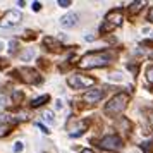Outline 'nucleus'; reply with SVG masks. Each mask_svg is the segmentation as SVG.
I'll list each match as a JSON object with an SVG mask.
<instances>
[{
	"label": "nucleus",
	"instance_id": "b1692460",
	"mask_svg": "<svg viewBox=\"0 0 153 153\" xmlns=\"http://www.w3.org/2000/svg\"><path fill=\"white\" fill-rule=\"evenodd\" d=\"M150 120H152V126H153V112L150 114Z\"/></svg>",
	"mask_w": 153,
	"mask_h": 153
},
{
	"label": "nucleus",
	"instance_id": "f03ea898",
	"mask_svg": "<svg viewBox=\"0 0 153 153\" xmlns=\"http://www.w3.org/2000/svg\"><path fill=\"white\" fill-rule=\"evenodd\" d=\"M127 102H129L127 93H117V95H115V97L108 102V103L105 105V108H103L105 115H110V117L119 115V114H120V112L127 107Z\"/></svg>",
	"mask_w": 153,
	"mask_h": 153
},
{
	"label": "nucleus",
	"instance_id": "4be33fe9",
	"mask_svg": "<svg viewBox=\"0 0 153 153\" xmlns=\"http://www.w3.org/2000/svg\"><path fill=\"white\" fill-rule=\"evenodd\" d=\"M36 126H38V127H40V129H42L43 132H47V134H48V132H50V131H48V127H45V126H43V124H36Z\"/></svg>",
	"mask_w": 153,
	"mask_h": 153
},
{
	"label": "nucleus",
	"instance_id": "f3484780",
	"mask_svg": "<svg viewBox=\"0 0 153 153\" xmlns=\"http://www.w3.org/2000/svg\"><path fill=\"white\" fill-rule=\"evenodd\" d=\"M22 150H24L22 143H21V141H17V143H16V146H14V152H16V153H19V152H22Z\"/></svg>",
	"mask_w": 153,
	"mask_h": 153
},
{
	"label": "nucleus",
	"instance_id": "1a4fd4ad",
	"mask_svg": "<svg viewBox=\"0 0 153 153\" xmlns=\"http://www.w3.org/2000/svg\"><path fill=\"white\" fill-rule=\"evenodd\" d=\"M77 22V14L71 12V14H65L64 17H60V26L62 28H72Z\"/></svg>",
	"mask_w": 153,
	"mask_h": 153
},
{
	"label": "nucleus",
	"instance_id": "7ed1b4c3",
	"mask_svg": "<svg viewBox=\"0 0 153 153\" xmlns=\"http://www.w3.org/2000/svg\"><path fill=\"white\" fill-rule=\"evenodd\" d=\"M67 84L71 88H74V90H83V88L93 86L95 79L90 76H84V74H72V76L67 77Z\"/></svg>",
	"mask_w": 153,
	"mask_h": 153
},
{
	"label": "nucleus",
	"instance_id": "393cba45",
	"mask_svg": "<svg viewBox=\"0 0 153 153\" xmlns=\"http://www.w3.org/2000/svg\"><path fill=\"white\" fill-rule=\"evenodd\" d=\"M83 153H93V152H90V150H84V152Z\"/></svg>",
	"mask_w": 153,
	"mask_h": 153
},
{
	"label": "nucleus",
	"instance_id": "2eb2a0df",
	"mask_svg": "<svg viewBox=\"0 0 153 153\" xmlns=\"http://www.w3.org/2000/svg\"><path fill=\"white\" fill-rule=\"evenodd\" d=\"M146 77H148L150 83H153V65H150V67L146 69Z\"/></svg>",
	"mask_w": 153,
	"mask_h": 153
},
{
	"label": "nucleus",
	"instance_id": "412c9836",
	"mask_svg": "<svg viewBox=\"0 0 153 153\" xmlns=\"http://www.w3.org/2000/svg\"><path fill=\"white\" fill-rule=\"evenodd\" d=\"M31 7H33V10H35V12H38V10L42 9V4H40V2H35V4H33Z\"/></svg>",
	"mask_w": 153,
	"mask_h": 153
},
{
	"label": "nucleus",
	"instance_id": "9d476101",
	"mask_svg": "<svg viewBox=\"0 0 153 153\" xmlns=\"http://www.w3.org/2000/svg\"><path fill=\"white\" fill-rule=\"evenodd\" d=\"M48 100H50L48 95H42L40 98H35V100L31 102V107H33V108H38V107H42L43 103H47Z\"/></svg>",
	"mask_w": 153,
	"mask_h": 153
},
{
	"label": "nucleus",
	"instance_id": "a211bd4d",
	"mask_svg": "<svg viewBox=\"0 0 153 153\" xmlns=\"http://www.w3.org/2000/svg\"><path fill=\"white\" fill-rule=\"evenodd\" d=\"M143 148H145V153H150V150H152V141H148V143H143Z\"/></svg>",
	"mask_w": 153,
	"mask_h": 153
},
{
	"label": "nucleus",
	"instance_id": "aec40b11",
	"mask_svg": "<svg viewBox=\"0 0 153 153\" xmlns=\"http://www.w3.org/2000/svg\"><path fill=\"white\" fill-rule=\"evenodd\" d=\"M110 79H112V81H122V76H120V74L117 72V74H112Z\"/></svg>",
	"mask_w": 153,
	"mask_h": 153
},
{
	"label": "nucleus",
	"instance_id": "6ab92c4d",
	"mask_svg": "<svg viewBox=\"0 0 153 153\" xmlns=\"http://www.w3.org/2000/svg\"><path fill=\"white\" fill-rule=\"evenodd\" d=\"M59 5H60V7H69L71 2L69 0H59Z\"/></svg>",
	"mask_w": 153,
	"mask_h": 153
},
{
	"label": "nucleus",
	"instance_id": "20e7f679",
	"mask_svg": "<svg viewBox=\"0 0 153 153\" xmlns=\"http://www.w3.org/2000/svg\"><path fill=\"white\" fill-rule=\"evenodd\" d=\"M120 24H122V12H120L119 9L117 10H110L108 14L105 16V22H103V26L100 28V31L105 33V31L117 28V26H120Z\"/></svg>",
	"mask_w": 153,
	"mask_h": 153
},
{
	"label": "nucleus",
	"instance_id": "9b49d317",
	"mask_svg": "<svg viewBox=\"0 0 153 153\" xmlns=\"http://www.w3.org/2000/svg\"><path fill=\"white\" fill-rule=\"evenodd\" d=\"M141 7H145V2H132L131 5H129V12L131 14H136L141 10Z\"/></svg>",
	"mask_w": 153,
	"mask_h": 153
},
{
	"label": "nucleus",
	"instance_id": "f8f14e48",
	"mask_svg": "<svg viewBox=\"0 0 153 153\" xmlns=\"http://www.w3.org/2000/svg\"><path fill=\"white\" fill-rule=\"evenodd\" d=\"M43 120H45V122H48L50 126L55 124V119H53V114H52V110H45V112H43Z\"/></svg>",
	"mask_w": 153,
	"mask_h": 153
},
{
	"label": "nucleus",
	"instance_id": "423d86ee",
	"mask_svg": "<svg viewBox=\"0 0 153 153\" xmlns=\"http://www.w3.org/2000/svg\"><path fill=\"white\" fill-rule=\"evenodd\" d=\"M100 146L103 150H108V152H120L122 150V141L115 134H108V136L100 139Z\"/></svg>",
	"mask_w": 153,
	"mask_h": 153
},
{
	"label": "nucleus",
	"instance_id": "5701e85b",
	"mask_svg": "<svg viewBox=\"0 0 153 153\" xmlns=\"http://www.w3.org/2000/svg\"><path fill=\"white\" fill-rule=\"evenodd\" d=\"M148 21H152V22H153V7L150 9V12H148Z\"/></svg>",
	"mask_w": 153,
	"mask_h": 153
},
{
	"label": "nucleus",
	"instance_id": "dca6fc26",
	"mask_svg": "<svg viewBox=\"0 0 153 153\" xmlns=\"http://www.w3.org/2000/svg\"><path fill=\"white\" fill-rule=\"evenodd\" d=\"M33 55H35V50L31 48V50L28 52V53H24V55H21V59H22V60H29V59H31Z\"/></svg>",
	"mask_w": 153,
	"mask_h": 153
},
{
	"label": "nucleus",
	"instance_id": "0eeeda50",
	"mask_svg": "<svg viewBox=\"0 0 153 153\" xmlns=\"http://www.w3.org/2000/svg\"><path fill=\"white\" fill-rule=\"evenodd\" d=\"M16 74H19L21 79L22 81H26V83H35V84L42 83V77L38 76V72L33 71V69H29V67H22V69L16 71Z\"/></svg>",
	"mask_w": 153,
	"mask_h": 153
},
{
	"label": "nucleus",
	"instance_id": "f257e3e1",
	"mask_svg": "<svg viewBox=\"0 0 153 153\" xmlns=\"http://www.w3.org/2000/svg\"><path fill=\"white\" fill-rule=\"evenodd\" d=\"M112 62V55L108 52H91L88 55H84L79 60L81 69H95V67H105Z\"/></svg>",
	"mask_w": 153,
	"mask_h": 153
},
{
	"label": "nucleus",
	"instance_id": "4468645a",
	"mask_svg": "<svg viewBox=\"0 0 153 153\" xmlns=\"http://www.w3.org/2000/svg\"><path fill=\"white\" fill-rule=\"evenodd\" d=\"M7 132H9V126L4 124V122H0V138H2V136H5Z\"/></svg>",
	"mask_w": 153,
	"mask_h": 153
},
{
	"label": "nucleus",
	"instance_id": "39448f33",
	"mask_svg": "<svg viewBox=\"0 0 153 153\" xmlns=\"http://www.w3.org/2000/svg\"><path fill=\"white\" fill-rule=\"evenodd\" d=\"M21 19H22V14L19 10H7L4 14V17L0 19V28H5V29L14 28L21 22Z\"/></svg>",
	"mask_w": 153,
	"mask_h": 153
},
{
	"label": "nucleus",
	"instance_id": "6e6552de",
	"mask_svg": "<svg viewBox=\"0 0 153 153\" xmlns=\"http://www.w3.org/2000/svg\"><path fill=\"white\" fill-rule=\"evenodd\" d=\"M103 95L105 93L102 90H91V91H88L83 98H84L86 103H97V102H100V100L103 98Z\"/></svg>",
	"mask_w": 153,
	"mask_h": 153
},
{
	"label": "nucleus",
	"instance_id": "ddd939ff",
	"mask_svg": "<svg viewBox=\"0 0 153 153\" xmlns=\"http://www.w3.org/2000/svg\"><path fill=\"white\" fill-rule=\"evenodd\" d=\"M9 47H10L9 52H10V53H16V52H17V47H19V42H17V40H12V42L9 43Z\"/></svg>",
	"mask_w": 153,
	"mask_h": 153
},
{
	"label": "nucleus",
	"instance_id": "a878e982",
	"mask_svg": "<svg viewBox=\"0 0 153 153\" xmlns=\"http://www.w3.org/2000/svg\"><path fill=\"white\" fill-rule=\"evenodd\" d=\"M2 48H4V45H2V43H0V52H2Z\"/></svg>",
	"mask_w": 153,
	"mask_h": 153
}]
</instances>
